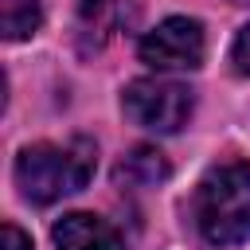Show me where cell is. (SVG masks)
I'll return each mask as SVG.
<instances>
[{"instance_id":"cell-3","label":"cell","mask_w":250,"mask_h":250,"mask_svg":"<svg viewBox=\"0 0 250 250\" xmlns=\"http://www.w3.org/2000/svg\"><path fill=\"white\" fill-rule=\"evenodd\" d=\"M125 117L152 133H176L191 117V90L172 78H137L125 86Z\"/></svg>"},{"instance_id":"cell-10","label":"cell","mask_w":250,"mask_h":250,"mask_svg":"<svg viewBox=\"0 0 250 250\" xmlns=\"http://www.w3.org/2000/svg\"><path fill=\"white\" fill-rule=\"evenodd\" d=\"M4 250H31V238L16 223H4Z\"/></svg>"},{"instance_id":"cell-1","label":"cell","mask_w":250,"mask_h":250,"mask_svg":"<svg viewBox=\"0 0 250 250\" xmlns=\"http://www.w3.org/2000/svg\"><path fill=\"white\" fill-rule=\"evenodd\" d=\"M98 168V148L86 137L70 145H31L16 156V184L31 203H55L70 191H82Z\"/></svg>"},{"instance_id":"cell-7","label":"cell","mask_w":250,"mask_h":250,"mask_svg":"<svg viewBox=\"0 0 250 250\" xmlns=\"http://www.w3.org/2000/svg\"><path fill=\"white\" fill-rule=\"evenodd\" d=\"M43 23V8L39 0H0V27L4 39H27L35 35Z\"/></svg>"},{"instance_id":"cell-5","label":"cell","mask_w":250,"mask_h":250,"mask_svg":"<svg viewBox=\"0 0 250 250\" xmlns=\"http://www.w3.org/2000/svg\"><path fill=\"white\" fill-rule=\"evenodd\" d=\"M55 242L59 250H125L121 234L98 219V215H86V211H74V215H62L55 223Z\"/></svg>"},{"instance_id":"cell-2","label":"cell","mask_w":250,"mask_h":250,"mask_svg":"<svg viewBox=\"0 0 250 250\" xmlns=\"http://www.w3.org/2000/svg\"><path fill=\"white\" fill-rule=\"evenodd\" d=\"M195 227L211 246L250 238V164H219L195 191Z\"/></svg>"},{"instance_id":"cell-9","label":"cell","mask_w":250,"mask_h":250,"mask_svg":"<svg viewBox=\"0 0 250 250\" xmlns=\"http://www.w3.org/2000/svg\"><path fill=\"white\" fill-rule=\"evenodd\" d=\"M230 59H234V66L242 70V74H250V23L234 35V47H230Z\"/></svg>"},{"instance_id":"cell-4","label":"cell","mask_w":250,"mask_h":250,"mask_svg":"<svg viewBox=\"0 0 250 250\" xmlns=\"http://www.w3.org/2000/svg\"><path fill=\"white\" fill-rule=\"evenodd\" d=\"M203 27L199 20L188 16H172L164 23H156L145 39H141V62L156 66V70H195L203 62Z\"/></svg>"},{"instance_id":"cell-8","label":"cell","mask_w":250,"mask_h":250,"mask_svg":"<svg viewBox=\"0 0 250 250\" xmlns=\"http://www.w3.org/2000/svg\"><path fill=\"white\" fill-rule=\"evenodd\" d=\"M117 176L129 180V184H156V180L168 176V164H164V156H160L156 148H133V152L121 160Z\"/></svg>"},{"instance_id":"cell-6","label":"cell","mask_w":250,"mask_h":250,"mask_svg":"<svg viewBox=\"0 0 250 250\" xmlns=\"http://www.w3.org/2000/svg\"><path fill=\"white\" fill-rule=\"evenodd\" d=\"M113 23H117V0H82L78 27H82V39L86 43L102 47L113 35Z\"/></svg>"}]
</instances>
